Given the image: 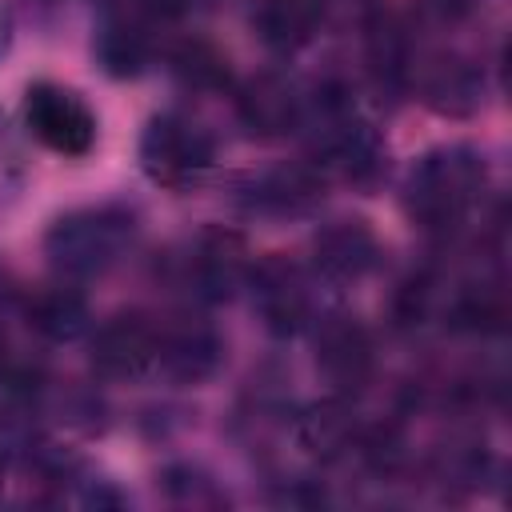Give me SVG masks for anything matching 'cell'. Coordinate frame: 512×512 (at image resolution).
<instances>
[{
    "instance_id": "6da1fadb",
    "label": "cell",
    "mask_w": 512,
    "mask_h": 512,
    "mask_svg": "<svg viewBox=\"0 0 512 512\" xmlns=\"http://www.w3.org/2000/svg\"><path fill=\"white\" fill-rule=\"evenodd\" d=\"M492 192V164L476 144H440L412 160L400 204L412 228L432 240H456Z\"/></svg>"
},
{
    "instance_id": "7a4b0ae2",
    "label": "cell",
    "mask_w": 512,
    "mask_h": 512,
    "mask_svg": "<svg viewBox=\"0 0 512 512\" xmlns=\"http://www.w3.org/2000/svg\"><path fill=\"white\" fill-rule=\"evenodd\" d=\"M140 228V208L128 200H96L68 208L44 232L48 268L72 284L100 280L136 252Z\"/></svg>"
},
{
    "instance_id": "3957f363",
    "label": "cell",
    "mask_w": 512,
    "mask_h": 512,
    "mask_svg": "<svg viewBox=\"0 0 512 512\" xmlns=\"http://www.w3.org/2000/svg\"><path fill=\"white\" fill-rule=\"evenodd\" d=\"M136 160H140V172L156 188L188 196L212 184L220 168V144L200 120L168 108V112L148 116L140 144H136Z\"/></svg>"
},
{
    "instance_id": "277c9868",
    "label": "cell",
    "mask_w": 512,
    "mask_h": 512,
    "mask_svg": "<svg viewBox=\"0 0 512 512\" xmlns=\"http://www.w3.org/2000/svg\"><path fill=\"white\" fill-rule=\"evenodd\" d=\"M244 292L252 300L260 328L272 340H296L316 320V276L308 272V264L284 252L256 256Z\"/></svg>"
},
{
    "instance_id": "5b68a950",
    "label": "cell",
    "mask_w": 512,
    "mask_h": 512,
    "mask_svg": "<svg viewBox=\"0 0 512 512\" xmlns=\"http://www.w3.org/2000/svg\"><path fill=\"white\" fill-rule=\"evenodd\" d=\"M408 92L444 120H468L488 100V68L460 48H416Z\"/></svg>"
},
{
    "instance_id": "8992f818",
    "label": "cell",
    "mask_w": 512,
    "mask_h": 512,
    "mask_svg": "<svg viewBox=\"0 0 512 512\" xmlns=\"http://www.w3.org/2000/svg\"><path fill=\"white\" fill-rule=\"evenodd\" d=\"M328 188L332 184L324 180V172L304 156V160H280V164H268V168L240 176L232 188V200L244 216L284 224V220L316 216Z\"/></svg>"
},
{
    "instance_id": "52a82bcc",
    "label": "cell",
    "mask_w": 512,
    "mask_h": 512,
    "mask_svg": "<svg viewBox=\"0 0 512 512\" xmlns=\"http://www.w3.org/2000/svg\"><path fill=\"white\" fill-rule=\"evenodd\" d=\"M24 128L40 148L64 160H84L100 140L92 104L60 80H32L24 88Z\"/></svg>"
},
{
    "instance_id": "ba28073f",
    "label": "cell",
    "mask_w": 512,
    "mask_h": 512,
    "mask_svg": "<svg viewBox=\"0 0 512 512\" xmlns=\"http://www.w3.org/2000/svg\"><path fill=\"white\" fill-rule=\"evenodd\" d=\"M252 260L256 256H252V248H248V240L240 232L204 228L184 244V252L176 256L172 272H176V284L196 304H224L236 292H244Z\"/></svg>"
},
{
    "instance_id": "9c48e42d",
    "label": "cell",
    "mask_w": 512,
    "mask_h": 512,
    "mask_svg": "<svg viewBox=\"0 0 512 512\" xmlns=\"http://www.w3.org/2000/svg\"><path fill=\"white\" fill-rule=\"evenodd\" d=\"M308 336H312L316 372L332 384V392L360 396L376 380V364H380L376 336L356 312H344V308L316 312Z\"/></svg>"
},
{
    "instance_id": "30bf717a",
    "label": "cell",
    "mask_w": 512,
    "mask_h": 512,
    "mask_svg": "<svg viewBox=\"0 0 512 512\" xmlns=\"http://www.w3.org/2000/svg\"><path fill=\"white\" fill-rule=\"evenodd\" d=\"M228 96H232L236 124L252 140H288L304 128L308 84L280 68H260V72L236 80Z\"/></svg>"
},
{
    "instance_id": "8fae6325",
    "label": "cell",
    "mask_w": 512,
    "mask_h": 512,
    "mask_svg": "<svg viewBox=\"0 0 512 512\" xmlns=\"http://www.w3.org/2000/svg\"><path fill=\"white\" fill-rule=\"evenodd\" d=\"M88 360L100 380H140L152 376L160 364V316L140 308H120L92 324Z\"/></svg>"
},
{
    "instance_id": "7c38bea8",
    "label": "cell",
    "mask_w": 512,
    "mask_h": 512,
    "mask_svg": "<svg viewBox=\"0 0 512 512\" xmlns=\"http://www.w3.org/2000/svg\"><path fill=\"white\" fill-rule=\"evenodd\" d=\"M380 264H384V240L360 216H340L320 224L308 244V272L316 276V284L356 288L368 276H376Z\"/></svg>"
},
{
    "instance_id": "4fadbf2b",
    "label": "cell",
    "mask_w": 512,
    "mask_h": 512,
    "mask_svg": "<svg viewBox=\"0 0 512 512\" xmlns=\"http://www.w3.org/2000/svg\"><path fill=\"white\" fill-rule=\"evenodd\" d=\"M224 336L212 320L180 312L160 316V364L156 372L172 384H208L224 368Z\"/></svg>"
},
{
    "instance_id": "5bb4252c",
    "label": "cell",
    "mask_w": 512,
    "mask_h": 512,
    "mask_svg": "<svg viewBox=\"0 0 512 512\" xmlns=\"http://www.w3.org/2000/svg\"><path fill=\"white\" fill-rule=\"evenodd\" d=\"M364 424L368 420L360 416L356 396H344V392L320 396V400L304 404L300 412H292V436L316 464H348V460H356Z\"/></svg>"
},
{
    "instance_id": "9a60e30c",
    "label": "cell",
    "mask_w": 512,
    "mask_h": 512,
    "mask_svg": "<svg viewBox=\"0 0 512 512\" xmlns=\"http://www.w3.org/2000/svg\"><path fill=\"white\" fill-rule=\"evenodd\" d=\"M20 316H24L28 332L48 340V344H72L84 332H92V324H96L84 288L72 284V280H60V276H56V284L24 292L20 296Z\"/></svg>"
},
{
    "instance_id": "2e32d148",
    "label": "cell",
    "mask_w": 512,
    "mask_h": 512,
    "mask_svg": "<svg viewBox=\"0 0 512 512\" xmlns=\"http://www.w3.org/2000/svg\"><path fill=\"white\" fill-rule=\"evenodd\" d=\"M248 24L272 56H296L328 28L320 0H256Z\"/></svg>"
},
{
    "instance_id": "e0dca14e",
    "label": "cell",
    "mask_w": 512,
    "mask_h": 512,
    "mask_svg": "<svg viewBox=\"0 0 512 512\" xmlns=\"http://www.w3.org/2000/svg\"><path fill=\"white\" fill-rule=\"evenodd\" d=\"M160 56H164L172 80H176L184 92H196V96H224V92H232V84H236L228 56H224L212 40H204V36L168 40Z\"/></svg>"
},
{
    "instance_id": "ac0fdd59",
    "label": "cell",
    "mask_w": 512,
    "mask_h": 512,
    "mask_svg": "<svg viewBox=\"0 0 512 512\" xmlns=\"http://www.w3.org/2000/svg\"><path fill=\"white\" fill-rule=\"evenodd\" d=\"M156 484H160L164 500L176 504V508H224L228 504V492L220 488V480L196 460L168 464Z\"/></svg>"
},
{
    "instance_id": "d6986e66",
    "label": "cell",
    "mask_w": 512,
    "mask_h": 512,
    "mask_svg": "<svg viewBox=\"0 0 512 512\" xmlns=\"http://www.w3.org/2000/svg\"><path fill=\"white\" fill-rule=\"evenodd\" d=\"M48 388V368L36 352H28L24 344L8 340L0 332V400H28V396H44Z\"/></svg>"
},
{
    "instance_id": "ffe728a7",
    "label": "cell",
    "mask_w": 512,
    "mask_h": 512,
    "mask_svg": "<svg viewBox=\"0 0 512 512\" xmlns=\"http://www.w3.org/2000/svg\"><path fill=\"white\" fill-rule=\"evenodd\" d=\"M24 184H28V156H24V144L12 120L0 112V212L20 200Z\"/></svg>"
},
{
    "instance_id": "44dd1931",
    "label": "cell",
    "mask_w": 512,
    "mask_h": 512,
    "mask_svg": "<svg viewBox=\"0 0 512 512\" xmlns=\"http://www.w3.org/2000/svg\"><path fill=\"white\" fill-rule=\"evenodd\" d=\"M424 4H428V12H432L436 20H444V24H460V20H468L472 8H476V0H424Z\"/></svg>"
},
{
    "instance_id": "7402d4cb",
    "label": "cell",
    "mask_w": 512,
    "mask_h": 512,
    "mask_svg": "<svg viewBox=\"0 0 512 512\" xmlns=\"http://www.w3.org/2000/svg\"><path fill=\"white\" fill-rule=\"evenodd\" d=\"M12 32H16V28H12V12L0 4V60H4L8 48H12Z\"/></svg>"
},
{
    "instance_id": "603a6c76",
    "label": "cell",
    "mask_w": 512,
    "mask_h": 512,
    "mask_svg": "<svg viewBox=\"0 0 512 512\" xmlns=\"http://www.w3.org/2000/svg\"><path fill=\"white\" fill-rule=\"evenodd\" d=\"M4 480H8V460L0 456V492H4Z\"/></svg>"
},
{
    "instance_id": "cb8c5ba5",
    "label": "cell",
    "mask_w": 512,
    "mask_h": 512,
    "mask_svg": "<svg viewBox=\"0 0 512 512\" xmlns=\"http://www.w3.org/2000/svg\"><path fill=\"white\" fill-rule=\"evenodd\" d=\"M92 4H100V8H116V4H132V0H92Z\"/></svg>"
}]
</instances>
